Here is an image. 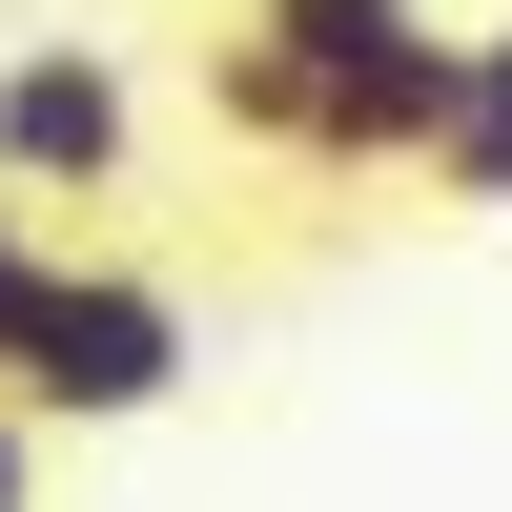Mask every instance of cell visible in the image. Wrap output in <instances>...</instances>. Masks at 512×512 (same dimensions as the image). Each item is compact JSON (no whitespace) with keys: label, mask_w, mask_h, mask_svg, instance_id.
<instances>
[{"label":"cell","mask_w":512,"mask_h":512,"mask_svg":"<svg viewBox=\"0 0 512 512\" xmlns=\"http://www.w3.org/2000/svg\"><path fill=\"white\" fill-rule=\"evenodd\" d=\"M123 164H144L123 62H103V41H21V62H0V205L62 226V205H123Z\"/></svg>","instance_id":"3957f363"},{"label":"cell","mask_w":512,"mask_h":512,"mask_svg":"<svg viewBox=\"0 0 512 512\" xmlns=\"http://www.w3.org/2000/svg\"><path fill=\"white\" fill-rule=\"evenodd\" d=\"M0 512H21V410H0Z\"/></svg>","instance_id":"8992f818"},{"label":"cell","mask_w":512,"mask_h":512,"mask_svg":"<svg viewBox=\"0 0 512 512\" xmlns=\"http://www.w3.org/2000/svg\"><path fill=\"white\" fill-rule=\"evenodd\" d=\"M205 103L267 164H431L451 123V21L431 0H246L205 41Z\"/></svg>","instance_id":"6da1fadb"},{"label":"cell","mask_w":512,"mask_h":512,"mask_svg":"<svg viewBox=\"0 0 512 512\" xmlns=\"http://www.w3.org/2000/svg\"><path fill=\"white\" fill-rule=\"evenodd\" d=\"M41 267H62V226H21V205H0V328L41 308Z\"/></svg>","instance_id":"5b68a950"},{"label":"cell","mask_w":512,"mask_h":512,"mask_svg":"<svg viewBox=\"0 0 512 512\" xmlns=\"http://www.w3.org/2000/svg\"><path fill=\"white\" fill-rule=\"evenodd\" d=\"M185 390V287L164 267H41V308L0 328V410L21 431H123V410H164Z\"/></svg>","instance_id":"7a4b0ae2"},{"label":"cell","mask_w":512,"mask_h":512,"mask_svg":"<svg viewBox=\"0 0 512 512\" xmlns=\"http://www.w3.org/2000/svg\"><path fill=\"white\" fill-rule=\"evenodd\" d=\"M431 185L451 205H512V21L451 41V123H431Z\"/></svg>","instance_id":"277c9868"}]
</instances>
